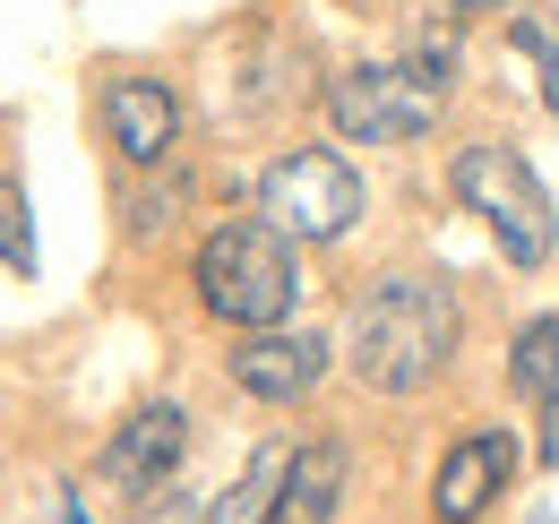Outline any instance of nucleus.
<instances>
[{"label":"nucleus","instance_id":"2","mask_svg":"<svg viewBox=\"0 0 559 524\" xmlns=\"http://www.w3.org/2000/svg\"><path fill=\"white\" fill-rule=\"evenodd\" d=\"M199 301L224 327H284L301 301V259L267 215H233L199 241Z\"/></svg>","mask_w":559,"mask_h":524},{"label":"nucleus","instance_id":"13","mask_svg":"<svg viewBox=\"0 0 559 524\" xmlns=\"http://www.w3.org/2000/svg\"><path fill=\"white\" fill-rule=\"evenodd\" d=\"M0 259L17 266V275L35 266V233H26V190H17L9 172H0Z\"/></svg>","mask_w":559,"mask_h":524},{"label":"nucleus","instance_id":"5","mask_svg":"<svg viewBox=\"0 0 559 524\" xmlns=\"http://www.w3.org/2000/svg\"><path fill=\"white\" fill-rule=\"evenodd\" d=\"M439 112H448V95H430L405 61H370V69L328 78V121L353 146H414V138L439 130Z\"/></svg>","mask_w":559,"mask_h":524},{"label":"nucleus","instance_id":"11","mask_svg":"<svg viewBox=\"0 0 559 524\" xmlns=\"http://www.w3.org/2000/svg\"><path fill=\"white\" fill-rule=\"evenodd\" d=\"M284 473H293V448H284V439H276V448H259V456H250V473H241V481L215 499V516H207V524H267V516H276Z\"/></svg>","mask_w":559,"mask_h":524},{"label":"nucleus","instance_id":"17","mask_svg":"<svg viewBox=\"0 0 559 524\" xmlns=\"http://www.w3.org/2000/svg\"><path fill=\"white\" fill-rule=\"evenodd\" d=\"M448 9H525V0H448Z\"/></svg>","mask_w":559,"mask_h":524},{"label":"nucleus","instance_id":"7","mask_svg":"<svg viewBox=\"0 0 559 524\" xmlns=\"http://www.w3.org/2000/svg\"><path fill=\"white\" fill-rule=\"evenodd\" d=\"M328 379V335L301 327H250L233 344V388L259 395V404H301V395Z\"/></svg>","mask_w":559,"mask_h":524},{"label":"nucleus","instance_id":"18","mask_svg":"<svg viewBox=\"0 0 559 524\" xmlns=\"http://www.w3.org/2000/svg\"><path fill=\"white\" fill-rule=\"evenodd\" d=\"M61 524H86V508H78V499H61Z\"/></svg>","mask_w":559,"mask_h":524},{"label":"nucleus","instance_id":"4","mask_svg":"<svg viewBox=\"0 0 559 524\" xmlns=\"http://www.w3.org/2000/svg\"><path fill=\"white\" fill-rule=\"evenodd\" d=\"M259 215L276 224L284 241L328 250V241H345L361 224V172L336 146H284L276 164L259 172Z\"/></svg>","mask_w":559,"mask_h":524},{"label":"nucleus","instance_id":"10","mask_svg":"<svg viewBox=\"0 0 559 524\" xmlns=\"http://www.w3.org/2000/svg\"><path fill=\"white\" fill-rule=\"evenodd\" d=\"M336 508H345V448H336V439L293 448V473H284L267 524H336Z\"/></svg>","mask_w":559,"mask_h":524},{"label":"nucleus","instance_id":"16","mask_svg":"<svg viewBox=\"0 0 559 524\" xmlns=\"http://www.w3.org/2000/svg\"><path fill=\"white\" fill-rule=\"evenodd\" d=\"M543 104L559 112V44H551V61H543Z\"/></svg>","mask_w":559,"mask_h":524},{"label":"nucleus","instance_id":"8","mask_svg":"<svg viewBox=\"0 0 559 524\" xmlns=\"http://www.w3.org/2000/svg\"><path fill=\"white\" fill-rule=\"evenodd\" d=\"M104 130L121 146V164L130 172H155V164H173V146H181V95L164 86V78H112L104 86Z\"/></svg>","mask_w":559,"mask_h":524},{"label":"nucleus","instance_id":"12","mask_svg":"<svg viewBox=\"0 0 559 524\" xmlns=\"http://www.w3.org/2000/svg\"><path fill=\"white\" fill-rule=\"evenodd\" d=\"M508 388L516 395H551L559 388V319L516 327V344H508Z\"/></svg>","mask_w":559,"mask_h":524},{"label":"nucleus","instance_id":"14","mask_svg":"<svg viewBox=\"0 0 559 524\" xmlns=\"http://www.w3.org/2000/svg\"><path fill=\"white\" fill-rule=\"evenodd\" d=\"M405 69H414L430 95H448V86H456V69H465V52H456V35H421L414 52H405Z\"/></svg>","mask_w":559,"mask_h":524},{"label":"nucleus","instance_id":"3","mask_svg":"<svg viewBox=\"0 0 559 524\" xmlns=\"http://www.w3.org/2000/svg\"><path fill=\"white\" fill-rule=\"evenodd\" d=\"M448 190L465 215H483V233L508 250L516 266H543L559 241L551 224V198L534 181V164L508 146V138H474V146H456V164H448Z\"/></svg>","mask_w":559,"mask_h":524},{"label":"nucleus","instance_id":"15","mask_svg":"<svg viewBox=\"0 0 559 524\" xmlns=\"http://www.w3.org/2000/svg\"><path fill=\"white\" fill-rule=\"evenodd\" d=\"M543 464H559V388H551V404H543Z\"/></svg>","mask_w":559,"mask_h":524},{"label":"nucleus","instance_id":"9","mask_svg":"<svg viewBox=\"0 0 559 524\" xmlns=\"http://www.w3.org/2000/svg\"><path fill=\"white\" fill-rule=\"evenodd\" d=\"M181 456H190V413H181V404H139V413L104 439V481L130 490V499H146L155 481L181 473Z\"/></svg>","mask_w":559,"mask_h":524},{"label":"nucleus","instance_id":"1","mask_svg":"<svg viewBox=\"0 0 559 524\" xmlns=\"http://www.w3.org/2000/svg\"><path fill=\"white\" fill-rule=\"evenodd\" d=\"M345 361L361 388L414 395L456 361V293L430 275H379L345 319Z\"/></svg>","mask_w":559,"mask_h":524},{"label":"nucleus","instance_id":"6","mask_svg":"<svg viewBox=\"0 0 559 524\" xmlns=\"http://www.w3.org/2000/svg\"><path fill=\"white\" fill-rule=\"evenodd\" d=\"M508 481H516V430H474L430 473V516L439 524H483Z\"/></svg>","mask_w":559,"mask_h":524}]
</instances>
